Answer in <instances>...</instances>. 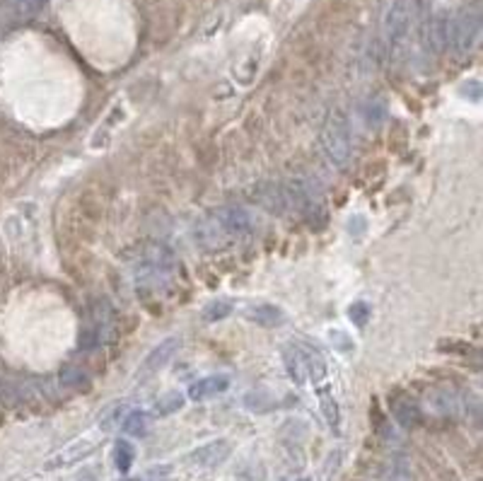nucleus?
<instances>
[{"label": "nucleus", "instance_id": "nucleus-19", "mask_svg": "<svg viewBox=\"0 0 483 481\" xmlns=\"http://www.w3.org/2000/svg\"><path fill=\"white\" fill-rule=\"evenodd\" d=\"M230 312H232V302L230 300H213V302H208V305L203 307L201 317H203V322H208V324H213V322H220V319L230 317Z\"/></svg>", "mask_w": 483, "mask_h": 481}, {"label": "nucleus", "instance_id": "nucleus-22", "mask_svg": "<svg viewBox=\"0 0 483 481\" xmlns=\"http://www.w3.org/2000/svg\"><path fill=\"white\" fill-rule=\"evenodd\" d=\"M60 382H63L65 387H75V389L90 385L87 375H85L80 368H65L63 373H60Z\"/></svg>", "mask_w": 483, "mask_h": 481}, {"label": "nucleus", "instance_id": "nucleus-6", "mask_svg": "<svg viewBox=\"0 0 483 481\" xmlns=\"http://www.w3.org/2000/svg\"><path fill=\"white\" fill-rule=\"evenodd\" d=\"M230 453H232V443L225 440V438H218V440L196 448L193 453L189 455V462L196 467H206V470H211V467L223 465V462L230 458Z\"/></svg>", "mask_w": 483, "mask_h": 481}, {"label": "nucleus", "instance_id": "nucleus-18", "mask_svg": "<svg viewBox=\"0 0 483 481\" xmlns=\"http://www.w3.org/2000/svg\"><path fill=\"white\" fill-rule=\"evenodd\" d=\"M184 394L181 392H167L164 397L157 399L155 404V416H169V413H176L184 406Z\"/></svg>", "mask_w": 483, "mask_h": 481}, {"label": "nucleus", "instance_id": "nucleus-13", "mask_svg": "<svg viewBox=\"0 0 483 481\" xmlns=\"http://www.w3.org/2000/svg\"><path fill=\"white\" fill-rule=\"evenodd\" d=\"M150 421H152V418H150V413H148V411H128V413H126V418L121 421V428H124L128 435L140 438V435L148 433Z\"/></svg>", "mask_w": 483, "mask_h": 481}, {"label": "nucleus", "instance_id": "nucleus-2", "mask_svg": "<svg viewBox=\"0 0 483 481\" xmlns=\"http://www.w3.org/2000/svg\"><path fill=\"white\" fill-rule=\"evenodd\" d=\"M322 148L324 155L334 164L346 167L353 153V131H351V119L344 109H331L324 119L322 126Z\"/></svg>", "mask_w": 483, "mask_h": 481}, {"label": "nucleus", "instance_id": "nucleus-4", "mask_svg": "<svg viewBox=\"0 0 483 481\" xmlns=\"http://www.w3.org/2000/svg\"><path fill=\"white\" fill-rule=\"evenodd\" d=\"M179 346H181L179 337H169V339L160 341V344H157L155 349H152L148 356H145V361H143V365H140V370H138V375L148 377V375L160 373L164 365H167L174 358V353L179 351Z\"/></svg>", "mask_w": 483, "mask_h": 481}, {"label": "nucleus", "instance_id": "nucleus-1", "mask_svg": "<svg viewBox=\"0 0 483 481\" xmlns=\"http://www.w3.org/2000/svg\"><path fill=\"white\" fill-rule=\"evenodd\" d=\"M254 230V221L247 211L240 206H225L206 218H201L193 228V237L203 249H216L225 247L230 240H240L247 237Z\"/></svg>", "mask_w": 483, "mask_h": 481}, {"label": "nucleus", "instance_id": "nucleus-12", "mask_svg": "<svg viewBox=\"0 0 483 481\" xmlns=\"http://www.w3.org/2000/svg\"><path fill=\"white\" fill-rule=\"evenodd\" d=\"M283 363H285L288 375L297 382V385H304V382H307V373H304V365L299 361V353L295 349V344H290L283 349Z\"/></svg>", "mask_w": 483, "mask_h": 481}, {"label": "nucleus", "instance_id": "nucleus-8", "mask_svg": "<svg viewBox=\"0 0 483 481\" xmlns=\"http://www.w3.org/2000/svg\"><path fill=\"white\" fill-rule=\"evenodd\" d=\"M95 450V440H90V438H80V440L70 443L68 448H63L58 455H53V460L46 462L48 470H58V467H68V465H75V462L85 460L87 455H92Z\"/></svg>", "mask_w": 483, "mask_h": 481}, {"label": "nucleus", "instance_id": "nucleus-21", "mask_svg": "<svg viewBox=\"0 0 483 481\" xmlns=\"http://www.w3.org/2000/svg\"><path fill=\"white\" fill-rule=\"evenodd\" d=\"M329 341H331V346L336 351H341V353H353L356 351V346H353V339L348 337L346 332H341V329H329Z\"/></svg>", "mask_w": 483, "mask_h": 481}, {"label": "nucleus", "instance_id": "nucleus-24", "mask_svg": "<svg viewBox=\"0 0 483 481\" xmlns=\"http://www.w3.org/2000/svg\"><path fill=\"white\" fill-rule=\"evenodd\" d=\"M46 0H20V15H34Z\"/></svg>", "mask_w": 483, "mask_h": 481}, {"label": "nucleus", "instance_id": "nucleus-15", "mask_svg": "<svg viewBox=\"0 0 483 481\" xmlns=\"http://www.w3.org/2000/svg\"><path fill=\"white\" fill-rule=\"evenodd\" d=\"M387 481H413V467L406 455H394L387 467Z\"/></svg>", "mask_w": 483, "mask_h": 481}, {"label": "nucleus", "instance_id": "nucleus-23", "mask_svg": "<svg viewBox=\"0 0 483 481\" xmlns=\"http://www.w3.org/2000/svg\"><path fill=\"white\" fill-rule=\"evenodd\" d=\"M319 399H322V411L324 416H327L329 426H339V404H336V399L331 397L329 392H319Z\"/></svg>", "mask_w": 483, "mask_h": 481}, {"label": "nucleus", "instance_id": "nucleus-20", "mask_svg": "<svg viewBox=\"0 0 483 481\" xmlns=\"http://www.w3.org/2000/svg\"><path fill=\"white\" fill-rule=\"evenodd\" d=\"M370 314H372V310H370V305L365 300H356V302H351V307H348V319H351L356 327L368 324Z\"/></svg>", "mask_w": 483, "mask_h": 481}, {"label": "nucleus", "instance_id": "nucleus-10", "mask_svg": "<svg viewBox=\"0 0 483 481\" xmlns=\"http://www.w3.org/2000/svg\"><path fill=\"white\" fill-rule=\"evenodd\" d=\"M247 319L252 322V324H259V327H280L285 322V314L283 310L278 305H271V302H259V305L249 307L247 310Z\"/></svg>", "mask_w": 483, "mask_h": 481}, {"label": "nucleus", "instance_id": "nucleus-25", "mask_svg": "<svg viewBox=\"0 0 483 481\" xmlns=\"http://www.w3.org/2000/svg\"><path fill=\"white\" fill-rule=\"evenodd\" d=\"M116 481H140V479H136V477H124V479H116Z\"/></svg>", "mask_w": 483, "mask_h": 481}, {"label": "nucleus", "instance_id": "nucleus-5", "mask_svg": "<svg viewBox=\"0 0 483 481\" xmlns=\"http://www.w3.org/2000/svg\"><path fill=\"white\" fill-rule=\"evenodd\" d=\"M408 34V5L403 0H396V5L389 10L387 17V46L391 53H396Z\"/></svg>", "mask_w": 483, "mask_h": 481}, {"label": "nucleus", "instance_id": "nucleus-11", "mask_svg": "<svg viewBox=\"0 0 483 481\" xmlns=\"http://www.w3.org/2000/svg\"><path fill=\"white\" fill-rule=\"evenodd\" d=\"M295 349L299 353V361L304 365V373H307V382H322L327 380V363L322 361V356L314 349H307L302 344H295Z\"/></svg>", "mask_w": 483, "mask_h": 481}, {"label": "nucleus", "instance_id": "nucleus-17", "mask_svg": "<svg viewBox=\"0 0 483 481\" xmlns=\"http://www.w3.org/2000/svg\"><path fill=\"white\" fill-rule=\"evenodd\" d=\"M430 404L437 413H445V416H455V413H460V399H457L452 392H447V389H440V392L432 394Z\"/></svg>", "mask_w": 483, "mask_h": 481}, {"label": "nucleus", "instance_id": "nucleus-26", "mask_svg": "<svg viewBox=\"0 0 483 481\" xmlns=\"http://www.w3.org/2000/svg\"><path fill=\"white\" fill-rule=\"evenodd\" d=\"M299 481H309V479H299Z\"/></svg>", "mask_w": 483, "mask_h": 481}, {"label": "nucleus", "instance_id": "nucleus-7", "mask_svg": "<svg viewBox=\"0 0 483 481\" xmlns=\"http://www.w3.org/2000/svg\"><path fill=\"white\" fill-rule=\"evenodd\" d=\"M252 199L259 206H264L266 211L276 213V216L288 213V208H285L283 186H280V181H261V184H256L252 189Z\"/></svg>", "mask_w": 483, "mask_h": 481}, {"label": "nucleus", "instance_id": "nucleus-3", "mask_svg": "<svg viewBox=\"0 0 483 481\" xmlns=\"http://www.w3.org/2000/svg\"><path fill=\"white\" fill-rule=\"evenodd\" d=\"M481 29V20H479V12L474 10H464L460 15L452 20L450 24V44L455 51L467 53L469 48L474 46L476 36H479Z\"/></svg>", "mask_w": 483, "mask_h": 481}, {"label": "nucleus", "instance_id": "nucleus-16", "mask_svg": "<svg viewBox=\"0 0 483 481\" xmlns=\"http://www.w3.org/2000/svg\"><path fill=\"white\" fill-rule=\"evenodd\" d=\"M394 416L399 418V423L406 426V428H413V426L420 423V409L415 406V401H411V399L396 401V404H394Z\"/></svg>", "mask_w": 483, "mask_h": 481}, {"label": "nucleus", "instance_id": "nucleus-14", "mask_svg": "<svg viewBox=\"0 0 483 481\" xmlns=\"http://www.w3.org/2000/svg\"><path fill=\"white\" fill-rule=\"evenodd\" d=\"M112 458H114V467H116V470H119L121 474H126L128 470H131L133 460H136V448H133L128 440H116L114 443Z\"/></svg>", "mask_w": 483, "mask_h": 481}, {"label": "nucleus", "instance_id": "nucleus-9", "mask_svg": "<svg viewBox=\"0 0 483 481\" xmlns=\"http://www.w3.org/2000/svg\"><path fill=\"white\" fill-rule=\"evenodd\" d=\"M230 387V377L228 375H208L196 380L191 387H189V397L193 401H203L208 397H216V394H223L225 389Z\"/></svg>", "mask_w": 483, "mask_h": 481}]
</instances>
